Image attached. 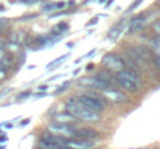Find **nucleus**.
<instances>
[{"instance_id":"1","label":"nucleus","mask_w":160,"mask_h":149,"mask_svg":"<svg viewBox=\"0 0 160 149\" xmlns=\"http://www.w3.org/2000/svg\"><path fill=\"white\" fill-rule=\"evenodd\" d=\"M65 112H68L70 115H73L76 120L81 121H98L101 118L100 112H95L92 109H89L87 106H84L78 98H68L65 102Z\"/></svg>"},{"instance_id":"14","label":"nucleus","mask_w":160,"mask_h":149,"mask_svg":"<svg viewBox=\"0 0 160 149\" xmlns=\"http://www.w3.org/2000/svg\"><path fill=\"white\" fill-rule=\"evenodd\" d=\"M64 3H50V5H45L44 6V11H52V9H56V8H62Z\"/></svg>"},{"instance_id":"20","label":"nucleus","mask_w":160,"mask_h":149,"mask_svg":"<svg viewBox=\"0 0 160 149\" xmlns=\"http://www.w3.org/2000/svg\"><path fill=\"white\" fill-rule=\"evenodd\" d=\"M154 28H156V30H157V31L160 33V20H159V22H156V23H154Z\"/></svg>"},{"instance_id":"5","label":"nucleus","mask_w":160,"mask_h":149,"mask_svg":"<svg viewBox=\"0 0 160 149\" xmlns=\"http://www.w3.org/2000/svg\"><path fill=\"white\" fill-rule=\"evenodd\" d=\"M103 65L109 70H115V72H120V70L126 68L124 61L115 53H107V54L103 56Z\"/></svg>"},{"instance_id":"6","label":"nucleus","mask_w":160,"mask_h":149,"mask_svg":"<svg viewBox=\"0 0 160 149\" xmlns=\"http://www.w3.org/2000/svg\"><path fill=\"white\" fill-rule=\"evenodd\" d=\"M78 99H79L84 106H87L89 109H92V110H95V112H103V110H104V102L98 98L97 95H87V93H84V95H79Z\"/></svg>"},{"instance_id":"2","label":"nucleus","mask_w":160,"mask_h":149,"mask_svg":"<svg viewBox=\"0 0 160 149\" xmlns=\"http://www.w3.org/2000/svg\"><path fill=\"white\" fill-rule=\"evenodd\" d=\"M115 79H117V84L121 86L128 92H137L140 89V86H142L140 76L131 68H123V70L117 72Z\"/></svg>"},{"instance_id":"19","label":"nucleus","mask_w":160,"mask_h":149,"mask_svg":"<svg viewBox=\"0 0 160 149\" xmlns=\"http://www.w3.org/2000/svg\"><path fill=\"white\" fill-rule=\"evenodd\" d=\"M97 22H98V17H93V19H90V20H89V23H87V25H89V27H92V25H93V23H97Z\"/></svg>"},{"instance_id":"16","label":"nucleus","mask_w":160,"mask_h":149,"mask_svg":"<svg viewBox=\"0 0 160 149\" xmlns=\"http://www.w3.org/2000/svg\"><path fill=\"white\" fill-rule=\"evenodd\" d=\"M151 61L154 62V65H156V67L160 70V56H157V54H152V56H151Z\"/></svg>"},{"instance_id":"13","label":"nucleus","mask_w":160,"mask_h":149,"mask_svg":"<svg viewBox=\"0 0 160 149\" xmlns=\"http://www.w3.org/2000/svg\"><path fill=\"white\" fill-rule=\"evenodd\" d=\"M65 57H67V54H64V56H61V57H58V59H54V61H53V62H52V64H50V65H47V68H48V70H52V68H54V67H58V65H61V64H62V61H64Z\"/></svg>"},{"instance_id":"7","label":"nucleus","mask_w":160,"mask_h":149,"mask_svg":"<svg viewBox=\"0 0 160 149\" xmlns=\"http://www.w3.org/2000/svg\"><path fill=\"white\" fill-rule=\"evenodd\" d=\"M64 145L70 149H93V142H89V140H82V138H70V140H65Z\"/></svg>"},{"instance_id":"11","label":"nucleus","mask_w":160,"mask_h":149,"mask_svg":"<svg viewBox=\"0 0 160 149\" xmlns=\"http://www.w3.org/2000/svg\"><path fill=\"white\" fill-rule=\"evenodd\" d=\"M124 27H126V23H124V22H118L117 25H113V27L109 30V33H107V39H110V41H115V39H118V37L123 34V31H124Z\"/></svg>"},{"instance_id":"4","label":"nucleus","mask_w":160,"mask_h":149,"mask_svg":"<svg viewBox=\"0 0 160 149\" xmlns=\"http://www.w3.org/2000/svg\"><path fill=\"white\" fill-rule=\"evenodd\" d=\"M75 131L70 124H62V123H50L47 126V132L52 134L54 137H59L62 140H68L72 137H75Z\"/></svg>"},{"instance_id":"15","label":"nucleus","mask_w":160,"mask_h":149,"mask_svg":"<svg viewBox=\"0 0 160 149\" xmlns=\"http://www.w3.org/2000/svg\"><path fill=\"white\" fill-rule=\"evenodd\" d=\"M67 28H68V27H67V23H59V25H58V27L54 28V31L61 34V33H62V31H65Z\"/></svg>"},{"instance_id":"18","label":"nucleus","mask_w":160,"mask_h":149,"mask_svg":"<svg viewBox=\"0 0 160 149\" xmlns=\"http://www.w3.org/2000/svg\"><path fill=\"white\" fill-rule=\"evenodd\" d=\"M5 78H6V70H5L3 67H0V81L5 79Z\"/></svg>"},{"instance_id":"17","label":"nucleus","mask_w":160,"mask_h":149,"mask_svg":"<svg viewBox=\"0 0 160 149\" xmlns=\"http://www.w3.org/2000/svg\"><path fill=\"white\" fill-rule=\"evenodd\" d=\"M68 86H70V82H65V84H62V86L58 89V93H62L64 90H67V87H68Z\"/></svg>"},{"instance_id":"21","label":"nucleus","mask_w":160,"mask_h":149,"mask_svg":"<svg viewBox=\"0 0 160 149\" xmlns=\"http://www.w3.org/2000/svg\"><path fill=\"white\" fill-rule=\"evenodd\" d=\"M54 149H70V148H67L65 145H59V146H56Z\"/></svg>"},{"instance_id":"8","label":"nucleus","mask_w":160,"mask_h":149,"mask_svg":"<svg viewBox=\"0 0 160 149\" xmlns=\"http://www.w3.org/2000/svg\"><path fill=\"white\" fill-rule=\"evenodd\" d=\"M103 97L109 101H112V102H124L128 97H126V93H123V92H120V90H115V89H106V90H103Z\"/></svg>"},{"instance_id":"9","label":"nucleus","mask_w":160,"mask_h":149,"mask_svg":"<svg viewBox=\"0 0 160 149\" xmlns=\"http://www.w3.org/2000/svg\"><path fill=\"white\" fill-rule=\"evenodd\" d=\"M75 137L82 138V140H89V142H92V140L98 138V137H100V134H98L97 131H93V129L84 127V129H76V131H75Z\"/></svg>"},{"instance_id":"22","label":"nucleus","mask_w":160,"mask_h":149,"mask_svg":"<svg viewBox=\"0 0 160 149\" xmlns=\"http://www.w3.org/2000/svg\"><path fill=\"white\" fill-rule=\"evenodd\" d=\"M156 44H157V48L160 50V36H157V39H156Z\"/></svg>"},{"instance_id":"3","label":"nucleus","mask_w":160,"mask_h":149,"mask_svg":"<svg viewBox=\"0 0 160 149\" xmlns=\"http://www.w3.org/2000/svg\"><path fill=\"white\" fill-rule=\"evenodd\" d=\"M78 84L79 86H84L87 89H93V90H106V89H112L104 78L98 73V75H89V76H84V78H79L78 79Z\"/></svg>"},{"instance_id":"10","label":"nucleus","mask_w":160,"mask_h":149,"mask_svg":"<svg viewBox=\"0 0 160 149\" xmlns=\"http://www.w3.org/2000/svg\"><path fill=\"white\" fill-rule=\"evenodd\" d=\"M146 25V17H143V16H137V17H134L131 22H129V28H128V31L132 34V33H137V31H140L143 27Z\"/></svg>"},{"instance_id":"23","label":"nucleus","mask_w":160,"mask_h":149,"mask_svg":"<svg viewBox=\"0 0 160 149\" xmlns=\"http://www.w3.org/2000/svg\"><path fill=\"white\" fill-rule=\"evenodd\" d=\"M3 56H5V54H3V50L0 48V61H2V57H3Z\"/></svg>"},{"instance_id":"12","label":"nucleus","mask_w":160,"mask_h":149,"mask_svg":"<svg viewBox=\"0 0 160 149\" xmlns=\"http://www.w3.org/2000/svg\"><path fill=\"white\" fill-rule=\"evenodd\" d=\"M54 118V123H62V124H70L73 120H76L73 115H70L68 112H59V113H56L53 115Z\"/></svg>"}]
</instances>
